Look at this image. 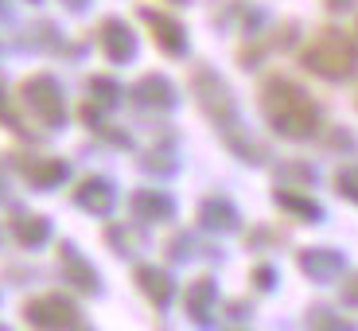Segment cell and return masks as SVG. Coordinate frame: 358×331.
Returning <instances> with one entry per match:
<instances>
[{"mask_svg": "<svg viewBox=\"0 0 358 331\" xmlns=\"http://www.w3.org/2000/svg\"><path fill=\"white\" fill-rule=\"evenodd\" d=\"M261 106H265L268 121L288 136H304L315 125V106L304 90H296L288 78H268L261 86Z\"/></svg>", "mask_w": 358, "mask_h": 331, "instance_id": "1", "label": "cell"}, {"mask_svg": "<svg viewBox=\"0 0 358 331\" xmlns=\"http://www.w3.org/2000/svg\"><path fill=\"white\" fill-rule=\"evenodd\" d=\"M20 98L31 113L43 121V125H63V94L47 74H36V78H24L20 86Z\"/></svg>", "mask_w": 358, "mask_h": 331, "instance_id": "2", "label": "cell"}, {"mask_svg": "<svg viewBox=\"0 0 358 331\" xmlns=\"http://www.w3.org/2000/svg\"><path fill=\"white\" fill-rule=\"evenodd\" d=\"M308 66L320 74H347L350 63H355V55H350V43L339 36V31H323L312 47L304 51Z\"/></svg>", "mask_w": 358, "mask_h": 331, "instance_id": "3", "label": "cell"}, {"mask_svg": "<svg viewBox=\"0 0 358 331\" xmlns=\"http://www.w3.org/2000/svg\"><path fill=\"white\" fill-rule=\"evenodd\" d=\"M24 320L39 328H66V323H78L82 316L66 296H36L24 304Z\"/></svg>", "mask_w": 358, "mask_h": 331, "instance_id": "4", "label": "cell"}, {"mask_svg": "<svg viewBox=\"0 0 358 331\" xmlns=\"http://www.w3.org/2000/svg\"><path fill=\"white\" fill-rule=\"evenodd\" d=\"M141 20L148 24V31L156 36V43L164 47V55L183 51V27L171 24V16H164V12H156V8H141Z\"/></svg>", "mask_w": 358, "mask_h": 331, "instance_id": "5", "label": "cell"}, {"mask_svg": "<svg viewBox=\"0 0 358 331\" xmlns=\"http://www.w3.org/2000/svg\"><path fill=\"white\" fill-rule=\"evenodd\" d=\"M20 171H24V179L31 183V188H51V183H59L66 171L63 160H36V156H20Z\"/></svg>", "mask_w": 358, "mask_h": 331, "instance_id": "6", "label": "cell"}, {"mask_svg": "<svg viewBox=\"0 0 358 331\" xmlns=\"http://www.w3.org/2000/svg\"><path fill=\"white\" fill-rule=\"evenodd\" d=\"M98 36H101V47H106V55H109V59H117V63H125L129 55H133V31H129L121 20H106Z\"/></svg>", "mask_w": 358, "mask_h": 331, "instance_id": "7", "label": "cell"}, {"mask_svg": "<svg viewBox=\"0 0 358 331\" xmlns=\"http://www.w3.org/2000/svg\"><path fill=\"white\" fill-rule=\"evenodd\" d=\"M74 199H78V206H86V211L101 215V211H109V203H113V191H109L106 179H86V183L74 191Z\"/></svg>", "mask_w": 358, "mask_h": 331, "instance_id": "8", "label": "cell"}, {"mask_svg": "<svg viewBox=\"0 0 358 331\" xmlns=\"http://www.w3.org/2000/svg\"><path fill=\"white\" fill-rule=\"evenodd\" d=\"M12 234H16L20 246H39L47 238V218H39V215H16V218H12Z\"/></svg>", "mask_w": 358, "mask_h": 331, "instance_id": "9", "label": "cell"}, {"mask_svg": "<svg viewBox=\"0 0 358 331\" xmlns=\"http://www.w3.org/2000/svg\"><path fill=\"white\" fill-rule=\"evenodd\" d=\"M59 258H63V265H66V277H71L78 288H86V293H94V288H98V277L90 273V265L71 250V246H63V250H59Z\"/></svg>", "mask_w": 358, "mask_h": 331, "instance_id": "10", "label": "cell"}, {"mask_svg": "<svg viewBox=\"0 0 358 331\" xmlns=\"http://www.w3.org/2000/svg\"><path fill=\"white\" fill-rule=\"evenodd\" d=\"M136 285L152 296V304H168V277H164L160 269H148V265L136 269Z\"/></svg>", "mask_w": 358, "mask_h": 331, "instance_id": "11", "label": "cell"}, {"mask_svg": "<svg viewBox=\"0 0 358 331\" xmlns=\"http://www.w3.org/2000/svg\"><path fill=\"white\" fill-rule=\"evenodd\" d=\"M136 98H144V101H171V94H168V86H164V78H144L141 90H136Z\"/></svg>", "mask_w": 358, "mask_h": 331, "instance_id": "12", "label": "cell"}, {"mask_svg": "<svg viewBox=\"0 0 358 331\" xmlns=\"http://www.w3.org/2000/svg\"><path fill=\"white\" fill-rule=\"evenodd\" d=\"M136 211L148 218H160L164 215V199L160 195H136Z\"/></svg>", "mask_w": 358, "mask_h": 331, "instance_id": "13", "label": "cell"}, {"mask_svg": "<svg viewBox=\"0 0 358 331\" xmlns=\"http://www.w3.org/2000/svg\"><path fill=\"white\" fill-rule=\"evenodd\" d=\"M0 121H4V125H16V121H12V113H8V106H4V98H0Z\"/></svg>", "mask_w": 358, "mask_h": 331, "instance_id": "14", "label": "cell"}, {"mask_svg": "<svg viewBox=\"0 0 358 331\" xmlns=\"http://www.w3.org/2000/svg\"><path fill=\"white\" fill-rule=\"evenodd\" d=\"M63 4H71V8H82V4H86V0H63Z\"/></svg>", "mask_w": 358, "mask_h": 331, "instance_id": "15", "label": "cell"}]
</instances>
